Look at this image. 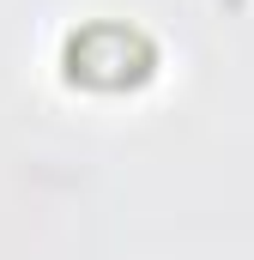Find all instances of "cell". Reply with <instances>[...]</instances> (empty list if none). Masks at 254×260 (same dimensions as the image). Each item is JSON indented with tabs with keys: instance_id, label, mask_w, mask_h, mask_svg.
<instances>
[{
	"instance_id": "obj_1",
	"label": "cell",
	"mask_w": 254,
	"mask_h": 260,
	"mask_svg": "<svg viewBox=\"0 0 254 260\" xmlns=\"http://www.w3.org/2000/svg\"><path fill=\"white\" fill-rule=\"evenodd\" d=\"M73 73H79V85H97V79H115V85H139L145 79V67H151V49L127 30V24H91L85 37H79V49H73Z\"/></svg>"
}]
</instances>
